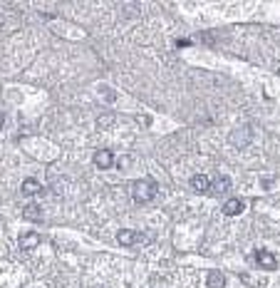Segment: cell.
Returning <instances> with one entry per match:
<instances>
[{
    "label": "cell",
    "mask_w": 280,
    "mask_h": 288,
    "mask_svg": "<svg viewBox=\"0 0 280 288\" xmlns=\"http://www.w3.org/2000/svg\"><path fill=\"white\" fill-rule=\"evenodd\" d=\"M156 194H159V184H156L154 179H139V182H134V187H132V196H134V201H139V204L151 201Z\"/></svg>",
    "instance_id": "6da1fadb"
},
{
    "label": "cell",
    "mask_w": 280,
    "mask_h": 288,
    "mask_svg": "<svg viewBox=\"0 0 280 288\" xmlns=\"http://www.w3.org/2000/svg\"><path fill=\"white\" fill-rule=\"evenodd\" d=\"M255 263H258L260 268H265V271H275V268H278V261H275V256H273L270 251H265V248L255 251Z\"/></svg>",
    "instance_id": "7a4b0ae2"
},
{
    "label": "cell",
    "mask_w": 280,
    "mask_h": 288,
    "mask_svg": "<svg viewBox=\"0 0 280 288\" xmlns=\"http://www.w3.org/2000/svg\"><path fill=\"white\" fill-rule=\"evenodd\" d=\"M117 239H119V243H124V246H134V243H139V241H144V234H137V231H129V229H122V231L117 234Z\"/></svg>",
    "instance_id": "3957f363"
},
{
    "label": "cell",
    "mask_w": 280,
    "mask_h": 288,
    "mask_svg": "<svg viewBox=\"0 0 280 288\" xmlns=\"http://www.w3.org/2000/svg\"><path fill=\"white\" fill-rule=\"evenodd\" d=\"M112 162H114V154H112L109 149H99V152H94V164H97L99 169H109Z\"/></svg>",
    "instance_id": "277c9868"
},
{
    "label": "cell",
    "mask_w": 280,
    "mask_h": 288,
    "mask_svg": "<svg viewBox=\"0 0 280 288\" xmlns=\"http://www.w3.org/2000/svg\"><path fill=\"white\" fill-rule=\"evenodd\" d=\"M191 187H193L196 192L206 194V192H211V179H208L206 174H193V177H191Z\"/></svg>",
    "instance_id": "5b68a950"
},
{
    "label": "cell",
    "mask_w": 280,
    "mask_h": 288,
    "mask_svg": "<svg viewBox=\"0 0 280 288\" xmlns=\"http://www.w3.org/2000/svg\"><path fill=\"white\" fill-rule=\"evenodd\" d=\"M38 243H40V234H35V231H28V234L20 236V248L23 251H33Z\"/></svg>",
    "instance_id": "8992f818"
},
{
    "label": "cell",
    "mask_w": 280,
    "mask_h": 288,
    "mask_svg": "<svg viewBox=\"0 0 280 288\" xmlns=\"http://www.w3.org/2000/svg\"><path fill=\"white\" fill-rule=\"evenodd\" d=\"M245 209V201H240V199H228L226 204H223V214L226 216H235V214H240Z\"/></svg>",
    "instance_id": "52a82bcc"
},
{
    "label": "cell",
    "mask_w": 280,
    "mask_h": 288,
    "mask_svg": "<svg viewBox=\"0 0 280 288\" xmlns=\"http://www.w3.org/2000/svg\"><path fill=\"white\" fill-rule=\"evenodd\" d=\"M206 283H208V288H223V286H226V276H223L221 271H211Z\"/></svg>",
    "instance_id": "ba28073f"
},
{
    "label": "cell",
    "mask_w": 280,
    "mask_h": 288,
    "mask_svg": "<svg viewBox=\"0 0 280 288\" xmlns=\"http://www.w3.org/2000/svg\"><path fill=\"white\" fill-rule=\"evenodd\" d=\"M38 192H43V184H40L38 179H25V182H23V194H25V196L38 194Z\"/></svg>",
    "instance_id": "9c48e42d"
},
{
    "label": "cell",
    "mask_w": 280,
    "mask_h": 288,
    "mask_svg": "<svg viewBox=\"0 0 280 288\" xmlns=\"http://www.w3.org/2000/svg\"><path fill=\"white\" fill-rule=\"evenodd\" d=\"M23 216H25V219H30V221H35V219H43V209H40L38 204H28V206L23 209Z\"/></svg>",
    "instance_id": "30bf717a"
},
{
    "label": "cell",
    "mask_w": 280,
    "mask_h": 288,
    "mask_svg": "<svg viewBox=\"0 0 280 288\" xmlns=\"http://www.w3.org/2000/svg\"><path fill=\"white\" fill-rule=\"evenodd\" d=\"M228 189H231V179L228 177H218L216 179V192L221 194V192H228Z\"/></svg>",
    "instance_id": "8fae6325"
},
{
    "label": "cell",
    "mask_w": 280,
    "mask_h": 288,
    "mask_svg": "<svg viewBox=\"0 0 280 288\" xmlns=\"http://www.w3.org/2000/svg\"><path fill=\"white\" fill-rule=\"evenodd\" d=\"M3 122H5V117H3V112H0V127H3Z\"/></svg>",
    "instance_id": "7c38bea8"
},
{
    "label": "cell",
    "mask_w": 280,
    "mask_h": 288,
    "mask_svg": "<svg viewBox=\"0 0 280 288\" xmlns=\"http://www.w3.org/2000/svg\"><path fill=\"white\" fill-rule=\"evenodd\" d=\"M278 75H280V67H278Z\"/></svg>",
    "instance_id": "4fadbf2b"
}]
</instances>
